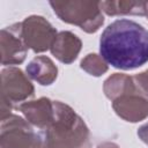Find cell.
I'll use <instances>...</instances> for the list:
<instances>
[{
	"label": "cell",
	"mask_w": 148,
	"mask_h": 148,
	"mask_svg": "<svg viewBox=\"0 0 148 148\" xmlns=\"http://www.w3.org/2000/svg\"><path fill=\"white\" fill-rule=\"evenodd\" d=\"M99 54L117 69L139 68L148 62V30L132 20H116L101 35Z\"/></svg>",
	"instance_id": "1"
},
{
	"label": "cell",
	"mask_w": 148,
	"mask_h": 148,
	"mask_svg": "<svg viewBox=\"0 0 148 148\" xmlns=\"http://www.w3.org/2000/svg\"><path fill=\"white\" fill-rule=\"evenodd\" d=\"M54 120L43 132V148H86L89 128L84 120L60 101H54Z\"/></svg>",
	"instance_id": "2"
},
{
	"label": "cell",
	"mask_w": 148,
	"mask_h": 148,
	"mask_svg": "<svg viewBox=\"0 0 148 148\" xmlns=\"http://www.w3.org/2000/svg\"><path fill=\"white\" fill-rule=\"evenodd\" d=\"M50 6L61 21L77 25L88 34L96 32L104 23L99 1H50Z\"/></svg>",
	"instance_id": "3"
},
{
	"label": "cell",
	"mask_w": 148,
	"mask_h": 148,
	"mask_svg": "<svg viewBox=\"0 0 148 148\" xmlns=\"http://www.w3.org/2000/svg\"><path fill=\"white\" fill-rule=\"evenodd\" d=\"M43 133L17 114L1 119L0 148H43Z\"/></svg>",
	"instance_id": "4"
},
{
	"label": "cell",
	"mask_w": 148,
	"mask_h": 148,
	"mask_svg": "<svg viewBox=\"0 0 148 148\" xmlns=\"http://www.w3.org/2000/svg\"><path fill=\"white\" fill-rule=\"evenodd\" d=\"M35 88L22 69L10 66L1 71V119L12 114L15 104L32 97Z\"/></svg>",
	"instance_id": "5"
},
{
	"label": "cell",
	"mask_w": 148,
	"mask_h": 148,
	"mask_svg": "<svg viewBox=\"0 0 148 148\" xmlns=\"http://www.w3.org/2000/svg\"><path fill=\"white\" fill-rule=\"evenodd\" d=\"M21 24L22 38L28 49L35 53H42L51 49L58 32L45 17L31 15L25 17Z\"/></svg>",
	"instance_id": "6"
},
{
	"label": "cell",
	"mask_w": 148,
	"mask_h": 148,
	"mask_svg": "<svg viewBox=\"0 0 148 148\" xmlns=\"http://www.w3.org/2000/svg\"><path fill=\"white\" fill-rule=\"evenodd\" d=\"M1 64L3 66L20 65L25 60L28 47L22 38L21 22L10 24L1 30L0 35Z\"/></svg>",
	"instance_id": "7"
},
{
	"label": "cell",
	"mask_w": 148,
	"mask_h": 148,
	"mask_svg": "<svg viewBox=\"0 0 148 148\" xmlns=\"http://www.w3.org/2000/svg\"><path fill=\"white\" fill-rule=\"evenodd\" d=\"M23 117L34 127L45 131L54 120L56 108L54 101L47 97H40L35 101H28L16 106Z\"/></svg>",
	"instance_id": "8"
},
{
	"label": "cell",
	"mask_w": 148,
	"mask_h": 148,
	"mask_svg": "<svg viewBox=\"0 0 148 148\" xmlns=\"http://www.w3.org/2000/svg\"><path fill=\"white\" fill-rule=\"evenodd\" d=\"M114 112L124 120L138 123L148 117V98L139 94H125L112 101Z\"/></svg>",
	"instance_id": "9"
},
{
	"label": "cell",
	"mask_w": 148,
	"mask_h": 148,
	"mask_svg": "<svg viewBox=\"0 0 148 148\" xmlns=\"http://www.w3.org/2000/svg\"><path fill=\"white\" fill-rule=\"evenodd\" d=\"M82 47L81 39L71 31L58 32L50 51L62 64H72L79 56Z\"/></svg>",
	"instance_id": "10"
},
{
	"label": "cell",
	"mask_w": 148,
	"mask_h": 148,
	"mask_svg": "<svg viewBox=\"0 0 148 148\" xmlns=\"http://www.w3.org/2000/svg\"><path fill=\"white\" fill-rule=\"evenodd\" d=\"M27 75L40 86H51L58 76V67L46 56H36L25 67Z\"/></svg>",
	"instance_id": "11"
},
{
	"label": "cell",
	"mask_w": 148,
	"mask_h": 148,
	"mask_svg": "<svg viewBox=\"0 0 148 148\" xmlns=\"http://www.w3.org/2000/svg\"><path fill=\"white\" fill-rule=\"evenodd\" d=\"M103 91H104V95L111 102L125 94L134 92V94L141 95L135 86L133 75H126L124 73H114L111 76H109L104 81Z\"/></svg>",
	"instance_id": "12"
},
{
	"label": "cell",
	"mask_w": 148,
	"mask_h": 148,
	"mask_svg": "<svg viewBox=\"0 0 148 148\" xmlns=\"http://www.w3.org/2000/svg\"><path fill=\"white\" fill-rule=\"evenodd\" d=\"M102 12L109 16L117 15H139L146 16L147 1H99Z\"/></svg>",
	"instance_id": "13"
},
{
	"label": "cell",
	"mask_w": 148,
	"mask_h": 148,
	"mask_svg": "<svg viewBox=\"0 0 148 148\" xmlns=\"http://www.w3.org/2000/svg\"><path fill=\"white\" fill-rule=\"evenodd\" d=\"M80 67L86 71L88 74L92 75V76H101L104 73L108 72V64L105 62V60L101 57V54H96V53H89L87 54L80 64Z\"/></svg>",
	"instance_id": "14"
},
{
	"label": "cell",
	"mask_w": 148,
	"mask_h": 148,
	"mask_svg": "<svg viewBox=\"0 0 148 148\" xmlns=\"http://www.w3.org/2000/svg\"><path fill=\"white\" fill-rule=\"evenodd\" d=\"M136 133H138L139 139L142 142H145L146 145H148V123H146L142 126H140L138 128V132Z\"/></svg>",
	"instance_id": "15"
},
{
	"label": "cell",
	"mask_w": 148,
	"mask_h": 148,
	"mask_svg": "<svg viewBox=\"0 0 148 148\" xmlns=\"http://www.w3.org/2000/svg\"><path fill=\"white\" fill-rule=\"evenodd\" d=\"M96 148H119V146L114 142H111V141H104V142L99 143Z\"/></svg>",
	"instance_id": "16"
},
{
	"label": "cell",
	"mask_w": 148,
	"mask_h": 148,
	"mask_svg": "<svg viewBox=\"0 0 148 148\" xmlns=\"http://www.w3.org/2000/svg\"><path fill=\"white\" fill-rule=\"evenodd\" d=\"M146 16L148 17V1H147V8H146Z\"/></svg>",
	"instance_id": "17"
},
{
	"label": "cell",
	"mask_w": 148,
	"mask_h": 148,
	"mask_svg": "<svg viewBox=\"0 0 148 148\" xmlns=\"http://www.w3.org/2000/svg\"><path fill=\"white\" fill-rule=\"evenodd\" d=\"M145 73H146V75L148 76V69H147V71H145Z\"/></svg>",
	"instance_id": "18"
}]
</instances>
